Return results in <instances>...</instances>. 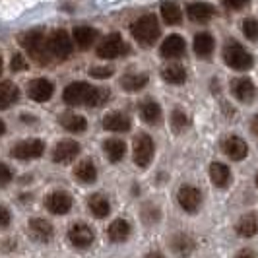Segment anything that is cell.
Masks as SVG:
<instances>
[{
  "label": "cell",
  "instance_id": "obj_21",
  "mask_svg": "<svg viewBox=\"0 0 258 258\" xmlns=\"http://www.w3.org/2000/svg\"><path fill=\"white\" fill-rule=\"evenodd\" d=\"M74 43L78 45V49H82V51H86V49H90L91 45L97 41L99 37V33H97V29H93L90 26H80L74 29Z\"/></svg>",
  "mask_w": 258,
  "mask_h": 258
},
{
  "label": "cell",
  "instance_id": "obj_12",
  "mask_svg": "<svg viewBox=\"0 0 258 258\" xmlns=\"http://www.w3.org/2000/svg\"><path fill=\"white\" fill-rule=\"evenodd\" d=\"M231 93L241 103H252L256 99V86L248 78H235L231 82Z\"/></svg>",
  "mask_w": 258,
  "mask_h": 258
},
{
  "label": "cell",
  "instance_id": "obj_46",
  "mask_svg": "<svg viewBox=\"0 0 258 258\" xmlns=\"http://www.w3.org/2000/svg\"><path fill=\"white\" fill-rule=\"evenodd\" d=\"M4 130H6V126H4V122H2V120H0V136H2V134H4Z\"/></svg>",
  "mask_w": 258,
  "mask_h": 258
},
{
  "label": "cell",
  "instance_id": "obj_5",
  "mask_svg": "<svg viewBox=\"0 0 258 258\" xmlns=\"http://www.w3.org/2000/svg\"><path fill=\"white\" fill-rule=\"evenodd\" d=\"M47 47H49L52 56H56L60 60L68 58L74 51V45H72V41H70L64 29H54L49 35V39H47Z\"/></svg>",
  "mask_w": 258,
  "mask_h": 258
},
{
  "label": "cell",
  "instance_id": "obj_15",
  "mask_svg": "<svg viewBox=\"0 0 258 258\" xmlns=\"http://www.w3.org/2000/svg\"><path fill=\"white\" fill-rule=\"evenodd\" d=\"M80 154V144L76 140H60L52 150V161L54 163H70Z\"/></svg>",
  "mask_w": 258,
  "mask_h": 258
},
{
  "label": "cell",
  "instance_id": "obj_37",
  "mask_svg": "<svg viewBox=\"0 0 258 258\" xmlns=\"http://www.w3.org/2000/svg\"><path fill=\"white\" fill-rule=\"evenodd\" d=\"M243 33L248 41H256L258 39V22L254 18H246L243 22Z\"/></svg>",
  "mask_w": 258,
  "mask_h": 258
},
{
  "label": "cell",
  "instance_id": "obj_27",
  "mask_svg": "<svg viewBox=\"0 0 258 258\" xmlns=\"http://www.w3.org/2000/svg\"><path fill=\"white\" fill-rule=\"evenodd\" d=\"M214 47H216V41L214 37L206 33V31H202V33H198L196 37H194V52L200 56V58H208L212 52H214Z\"/></svg>",
  "mask_w": 258,
  "mask_h": 258
},
{
  "label": "cell",
  "instance_id": "obj_24",
  "mask_svg": "<svg viewBox=\"0 0 258 258\" xmlns=\"http://www.w3.org/2000/svg\"><path fill=\"white\" fill-rule=\"evenodd\" d=\"M210 179L218 188H225L231 181V171H229L227 165H223L220 161H214L210 165Z\"/></svg>",
  "mask_w": 258,
  "mask_h": 258
},
{
  "label": "cell",
  "instance_id": "obj_3",
  "mask_svg": "<svg viewBox=\"0 0 258 258\" xmlns=\"http://www.w3.org/2000/svg\"><path fill=\"white\" fill-rule=\"evenodd\" d=\"M132 37L138 41V45H142V47H152L157 37H159V33H161V29H159V24H157V18H155L154 14H146L142 16L138 22H134L132 24Z\"/></svg>",
  "mask_w": 258,
  "mask_h": 258
},
{
  "label": "cell",
  "instance_id": "obj_29",
  "mask_svg": "<svg viewBox=\"0 0 258 258\" xmlns=\"http://www.w3.org/2000/svg\"><path fill=\"white\" fill-rule=\"evenodd\" d=\"M103 152L107 154L109 161L118 163V161L124 157L126 146H124L122 140H118V138H109V140H105V144H103Z\"/></svg>",
  "mask_w": 258,
  "mask_h": 258
},
{
  "label": "cell",
  "instance_id": "obj_7",
  "mask_svg": "<svg viewBox=\"0 0 258 258\" xmlns=\"http://www.w3.org/2000/svg\"><path fill=\"white\" fill-rule=\"evenodd\" d=\"M128 51L126 49V43L122 41V37L118 33H111L97 45V56L99 58H116L120 54Z\"/></svg>",
  "mask_w": 258,
  "mask_h": 258
},
{
  "label": "cell",
  "instance_id": "obj_45",
  "mask_svg": "<svg viewBox=\"0 0 258 258\" xmlns=\"http://www.w3.org/2000/svg\"><path fill=\"white\" fill-rule=\"evenodd\" d=\"M146 258H165L161 252H157V250H154V252H150V254H146Z\"/></svg>",
  "mask_w": 258,
  "mask_h": 258
},
{
  "label": "cell",
  "instance_id": "obj_17",
  "mask_svg": "<svg viewBox=\"0 0 258 258\" xmlns=\"http://www.w3.org/2000/svg\"><path fill=\"white\" fill-rule=\"evenodd\" d=\"M169 245H171V250L179 258H188L194 252V248H196V241L188 233H177V235L171 237Z\"/></svg>",
  "mask_w": 258,
  "mask_h": 258
},
{
  "label": "cell",
  "instance_id": "obj_18",
  "mask_svg": "<svg viewBox=\"0 0 258 258\" xmlns=\"http://www.w3.org/2000/svg\"><path fill=\"white\" fill-rule=\"evenodd\" d=\"M186 51V43H184V39L181 35H177V33H173V35H169L165 41H163V45H161V56L163 58H181L182 54Z\"/></svg>",
  "mask_w": 258,
  "mask_h": 258
},
{
  "label": "cell",
  "instance_id": "obj_11",
  "mask_svg": "<svg viewBox=\"0 0 258 258\" xmlns=\"http://www.w3.org/2000/svg\"><path fill=\"white\" fill-rule=\"evenodd\" d=\"M52 91H54V86H52L49 80L45 78H37V80H31L27 84V95L29 99L37 101V103H45L52 97Z\"/></svg>",
  "mask_w": 258,
  "mask_h": 258
},
{
  "label": "cell",
  "instance_id": "obj_10",
  "mask_svg": "<svg viewBox=\"0 0 258 258\" xmlns=\"http://www.w3.org/2000/svg\"><path fill=\"white\" fill-rule=\"evenodd\" d=\"M177 202L184 212L194 214V212H198V208L202 204V194L192 184H182L177 192Z\"/></svg>",
  "mask_w": 258,
  "mask_h": 258
},
{
  "label": "cell",
  "instance_id": "obj_38",
  "mask_svg": "<svg viewBox=\"0 0 258 258\" xmlns=\"http://www.w3.org/2000/svg\"><path fill=\"white\" fill-rule=\"evenodd\" d=\"M113 74H115V68L113 66H93V68H90V76L99 78V80L111 78Z\"/></svg>",
  "mask_w": 258,
  "mask_h": 258
},
{
  "label": "cell",
  "instance_id": "obj_41",
  "mask_svg": "<svg viewBox=\"0 0 258 258\" xmlns=\"http://www.w3.org/2000/svg\"><path fill=\"white\" fill-rule=\"evenodd\" d=\"M248 2L250 0H223V4H225L227 10H241V8H245Z\"/></svg>",
  "mask_w": 258,
  "mask_h": 258
},
{
  "label": "cell",
  "instance_id": "obj_48",
  "mask_svg": "<svg viewBox=\"0 0 258 258\" xmlns=\"http://www.w3.org/2000/svg\"><path fill=\"white\" fill-rule=\"evenodd\" d=\"M256 186H258V173H256Z\"/></svg>",
  "mask_w": 258,
  "mask_h": 258
},
{
  "label": "cell",
  "instance_id": "obj_36",
  "mask_svg": "<svg viewBox=\"0 0 258 258\" xmlns=\"http://www.w3.org/2000/svg\"><path fill=\"white\" fill-rule=\"evenodd\" d=\"M171 122H173L175 132H181V130L186 128L188 118H186V115H184V111H182V109H173V113H171Z\"/></svg>",
  "mask_w": 258,
  "mask_h": 258
},
{
  "label": "cell",
  "instance_id": "obj_26",
  "mask_svg": "<svg viewBox=\"0 0 258 258\" xmlns=\"http://www.w3.org/2000/svg\"><path fill=\"white\" fill-rule=\"evenodd\" d=\"M74 177L84 184H90V182L95 181L97 179V169L93 165V161L91 159H82L74 169Z\"/></svg>",
  "mask_w": 258,
  "mask_h": 258
},
{
  "label": "cell",
  "instance_id": "obj_16",
  "mask_svg": "<svg viewBox=\"0 0 258 258\" xmlns=\"http://www.w3.org/2000/svg\"><path fill=\"white\" fill-rule=\"evenodd\" d=\"M27 229L29 235L39 241V243H49L52 237H54V227H52L51 221L43 220V218H33L27 223Z\"/></svg>",
  "mask_w": 258,
  "mask_h": 258
},
{
  "label": "cell",
  "instance_id": "obj_33",
  "mask_svg": "<svg viewBox=\"0 0 258 258\" xmlns=\"http://www.w3.org/2000/svg\"><path fill=\"white\" fill-rule=\"evenodd\" d=\"M161 18L167 26H177L182 22V12L179 8V4L175 2H163L161 4Z\"/></svg>",
  "mask_w": 258,
  "mask_h": 258
},
{
  "label": "cell",
  "instance_id": "obj_32",
  "mask_svg": "<svg viewBox=\"0 0 258 258\" xmlns=\"http://www.w3.org/2000/svg\"><path fill=\"white\" fill-rule=\"evenodd\" d=\"M60 124L68 132H74V134L84 132V130L88 128V120L82 115H76V113H64V115L60 116Z\"/></svg>",
  "mask_w": 258,
  "mask_h": 258
},
{
  "label": "cell",
  "instance_id": "obj_8",
  "mask_svg": "<svg viewBox=\"0 0 258 258\" xmlns=\"http://www.w3.org/2000/svg\"><path fill=\"white\" fill-rule=\"evenodd\" d=\"M10 154H12V157L22 159V161L37 159L45 154V142L43 140H24V142L16 144Z\"/></svg>",
  "mask_w": 258,
  "mask_h": 258
},
{
  "label": "cell",
  "instance_id": "obj_31",
  "mask_svg": "<svg viewBox=\"0 0 258 258\" xmlns=\"http://www.w3.org/2000/svg\"><path fill=\"white\" fill-rule=\"evenodd\" d=\"M161 76H163L165 82H169V84H177V86L186 82V72H184V68H182L181 64H177V62H171V64L163 66Z\"/></svg>",
  "mask_w": 258,
  "mask_h": 258
},
{
  "label": "cell",
  "instance_id": "obj_28",
  "mask_svg": "<svg viewBox=\"0 0 258 258\" xmlns=\"http://www.w3.org/2000/svg\"><path fill=\"white\" fill-rule=\"evenodd\" d=\"M140 116H142L144 122H148V124H159L163 113H161V107L155 101L148 99V101H144L140 105Z\"/></svg>",
  "mask_w": 258,
  "mask_h": 258
},
{
  "label": "cell",
  "instance_id": "obj_2",
  "mask_svg": "<svg viewBox=\"0 0 258 258\" xmlns=\"http://www.w3.org/2000/svg\"><path fill=\"white\" fill-rule=\"evenodd\" d=\"M20 45L29 52V56L37 62L39 66H47L51 62V51L45 41V31L41 27L29 29L24 35H20Z\"/></svg>",
  "mask_w": 258,
  "mask_h": 258
},
{
  "label": "cell",
  "instance_id": "obj_34",
  "mask_svg": "<svg viewBox=\"0 0 258 258\" xmlns=\"http://www.w3.org/2000/svg\"><path fill=\"white\" fill-rule=\"evenodd\" d=\"M146 84H148V74H126V76H122V80H120L122 90L130 91V93L142 90Z\"/></svg>",
  "mask_w": 258,
  "mask_h": 258
},
{
  "label": "cell",
  "instance_id": "obj_1",
  "mask_svg": "<svg viewBox=\"0 0 258 258\" xmlns=\"http://www.w3.org/2000/svg\"><path fill=\"white\" fill-rule=\"evenodd\" d=\"M62 99L70 107L86 105V107H101L109 99V90L103 88H93L86 82H74L66 86L62 91Z\"/></svg>",
  "mask_w": 258,
  "mask_h": 258
},
{
  "label": "cell",
  "instance_id": "obj_43",
  "mask_svg": "<svg viewBox=\"0 0 258 258\" xmlns=\"http://www.w3.org/2000/svg\"><path fill=\"white\" fill-rule=\"evenodd\" d=\"M235 258H256V252H254L252 248H243V250L237 252V256Z\"/></svg>",
  "mask_w": 258,
  "mask_h": 258
},
{
  "label": "cell",
  "instance_id": "obj_14",
  "mask_svg": "<svg viewBox=\"0 0 258 258\" xmlns=\"http://www.w3.org/2000/svg\"><path fill=\"white\" fill-rule=\"evenodd\" d=\"M221 150H223V154L227 155L229 159H233V161H241V159H245L246 154H248V146H246L245 140L239 138V136H227V138H223Z\"/></svg>",
  "mask_w": 258,
  "mask_h": 258
},
{
  "label": "cell",
  "instance_id": "obj_13",
  "mask_svg": "<svg viewBox=\"0 0 258 258\" xmlns=\"http://www.w3.org/2000/svg\"><path fill=\"white\" fill-rule=\"evenodd\" d=\"M45 206L51 214H56V216H62V214H68L70 208H72V196L64 190H54L47 196L45 200Z\"/></svg>",
  "mask_w": 258,
  "mask_h": 258
},
{
  "label": "cell",
  "instance_id": "obj_23",
  "mask_svg": "<svg viewBox=\"0 0 258 258\" xmlns=\"http://www.w3.org/2000/svg\"><path fill=\"white\" fill-rule=\"evenodd\" d=\"M88 208H90V212L97 218V220H103L109 216V212H111V204H109V200H107V196L103 194H91L90 198H88Z\"/></svg>",
  "mask_w": 258,
  "mask_h": 258
},
{
  "label": "cell",
  "instance_id": "obj_22",
  "mask_svg": "<svg viewBox=\"0 0 258 258\" xmlns=\"http://www.w3.org/2000/svg\"><path fill=\"white\" fill-rule=\"evenodd\" d=\"M235 231H237L239 237H245V239L254 237L258 233V216L252 214V212L241 216V220L237 221V225H235Z\"/></svg>",
  "mask_w": 258,
  "mask_h": 258
},
{
  "label": "cell",
  "instance_id": "obj_35",
  "mask_svg": "<svg viewBox=\"0 0 258 258\" xmlns=\"http://www.w3.org/2000/svg\"><path fill=\"white\" fill-rule=\"evenodd\" d=\"M159 216H161V212H159V208L157 206H154V204H144V208H142L144 223H148V225L157 223V221H159Z\"/></svg>",
  "mask_w": 258,
  "mask_h": 258
},
{
  "label": "cell",
  "instance_id": "obj_6",
  "mask_svg": "<svg viewBox=\"0 0 258 258\" xmlns=\"http://www.w3.org/2000/svg\"><path fill=\"white\" fill-rule=\"evenodd\" d=\"M154 159V142L148 134H138L134 138V163L140 169H146Z\"/></svg>",
  "mask_w": 258,
  "mask_h": 258
},
{
  "label": "cell",
  "instance_id": "obj_4",
  "mask_svg": "<svg viewBox=\"0 0 258 258\" xmlns=\"http://www.w3.org/2000/svg\"><path fill=\"white\" fill-rule=\"evenodd\" d=\"M223 60L225 64L233 68V70H248L254 64V58L252 54L246 51L243 45H239L237 41H229L225 47H223Z\"/></svg>",
  "mask_w": 258,
  "mask_h": 258
},
{
  "label": "cell",
  "instance_id": "obj_9",
  "mask_svg": "<svg viewBox=\"0 0 258 258\" xmlns=\"http://www.w3.org/2000/svg\"><path fill=\"white\" fill-rule=\"evenodd\" d=\"M93 239H95V233L86 223H74L68 229V241H70V245L76 246V248H82V250L90 248Z\"/></svg>",
  "mask_w": 258,
  "mask_h": 258
},
{
  "label": "cell",
  "instance_id": "obj_40",
  "mask_svg": "<svg viewBox=\"0 0 258 258\" xmlns=\"http://www.w3.org/2000/svg\"><path fill=\"white\" fill-rule=\"evenodd\" d=\"M12 169L8 167V165H6V163H0V188H2V186H6V184H8V182L12 181Z\"/></svg>",
  "mask_w": 258,
  "mask_h": 258
},
{
  "label": "cell",
  "instance_id": "obj_20",
  "mask_svg": "<svg viewBox=\"0 0 258 258\" xmlns=\"http://www.w3.org/2000/svg\"><path fill=\"white\" fill-rule=\"evenodd\" d=\"M132 122H130V116L124 115V113H109L105 115L103 118V128L105 130H111V132H128Z\"/></svg>",
  "mask_w": 258,
  "mask_h": 258
},
{
  "label": "cell",
  "instance_id": "obj_30",
  "mask_svg": "<svg viewBox=\"0 0 258 258\" xmlns=\"http://www.w3.org/2000/svg\"><path fill=\"white\" fill-rule=\"evenodd\" d=\"M20 97L18 86L14 82H2L0 84V109H8L10 105H14Z\"/></svg>",
  "mask_w": 258,
  "mask_h": 258
},
{
  "label": "cell",
  "instance_id": "obj_25",
  "mask_svg": "<svg viewBox=\"0 0 258 258\" xmlns=\"http://www.w3.org/2000/svg\"><path fill=\"white\" fill-rule=\"evenodd\" d=\"M130 231H132V227H130L128 221L126 220H115L111 225H109L107 235H109V239H111L113 243H124V241L130 237Z\"/></svg>",
  "mask_w": 258,
  "mask_h": 258
},
{
  "label": "cell",
  "instance_id": "obj_39",
  "mask_svg": "<svg viewBox=\"0 0 258 258\" xmlns=\"http://www.w3.org/2000/svg\"><path fill=\"white\" fill-rule=\"evenodd\" d=\"M27 66H29V62L26 60V56H24V54L16 52V54L12 56V62H10L12 72H24V70H27Z\"/></svg>",
  "mask_w": 258,
  "mask_h": 258
},
{
  "label": "cell",
  "instance_id": "obj_42",
  "mask_svg": "<svg viewBox=\"0 0 258 258\" xmlns=\"http://www.w3.org/2000/svg\"><path fill=\"white\" fill-rule=\"evenodd\" d=\"M10 221H12L10 212H8L4 206H0V227H8V225H10Z\"/></svg>",
  "mask_w": 258,
  "mask_h": 258
},
{
  "label": "cell",
  "instance_id": "obj_44",
  "mask_svg": "<svg viewBox=\"0 0 258 258\" xmlns=\"http://www.w3.org/2000/svg\"><path fill=\"white\" fill-rule=\"evenodd\" d=\"M250 130H252V134L258 138V116H254V118L250 120Z\"/></svg>",
  "mask_w": 258,
  "mask_h": 258
},
{
  "label": "cell",
  "instance_id": "obj_19",
  "mask_svg": "<svg viewBox=\"0 0 258 258\" xmlns=\"http://www.w3.org/2000/svg\"><path fill=\"white\" fill-rule=\"evenodd\" d=\"M214 14H216V8L208 2H194L186 8V16L196 24H206L214 18Z\"/></svg>",
  "mask_w": 258,
  "mask_h": 258
},
{
  "label": "cell",
  "instance_id": "obj_47",
  "mask_svg": "<svg viewBox=\"0 0 258 258\" xmlns=\"http://www.w3.org/2000/svg\"><path fill=\"white\" fill-rule=\"evenodd\" d=\"M0 72H2V60H0Z\"/></svg>",
  "mask_w": 258,
  "mask_h": 258
}]
</instances>
